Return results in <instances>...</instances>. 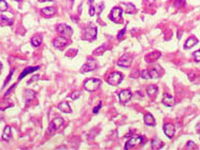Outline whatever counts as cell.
I'll list each match as a JSON object with an SVG mask.
<instances>
[{
	"instance_id": "cell-1",
	"label": "cell",
	"mask_w": 200,
	"mask_h": 150,
	"mask_svg": "<svg viewBox=\"0 0 200 150\" xmlns=\"http://www.w3.org/2000/svg\"><path fill=\"white\" fill-rule=\"evenodd\" d=\"M100 86H101V79L99 78H90V79H87V81L84 83L85 89L90 92L97 90L100 88Z\"/></svg>"
},
{
	"instance_id": "cell-2",
	"label": "cell",
	"mask_w": 200,
	"mask_h": 150,
	"mask_svg": "<svg viewBox=\"0 0 200 150\" xmlns=\"http://www.w3.org/2000/svg\"><path fill=\"white\" fill-rule=\"evenodd\" d=\"M107 83L111 86H118L121 84V81H123V75L120 72H112L111 74H109L107 77Z\"/></svg>"
},
{
	"instance_id": "cell-3",
	"label": "cell",
	"mask_w": 200,
	"mask_h": 150,
	"mask_svg": "<svg viewBox=\"0 0 200 150\" xmlns=\"http://www.w3.org/2000/svg\"><path fill=\"white\" fill-rule=\"evenodd\" d=\"M122 14H123V10L115 7L111 10L110 14H109V18H110V20L113 21V22H121Z\"/></svg>"
},
{
	"instance_id": "cell-4",
	"label": "cell",
	"mask_w": 200,
	"mask_h": 150,
	"mask_svg": "<svg viewBox=\"0 0 200 150\" xmlns=\"http://www.w3.org/2000/svg\"><path fill=\"white\" fill-rule=\"evenodd\" d=\"M97 37V28L93 25H89V27L85 28L84 30V39L86 40H92Z\"/></svg>"
},
{
	"instance_id": "cell-5",
	"label": "cell",
	"mask_w": 200,
	"mask_h": 150,
	"mask_svg": "<svg viewBox=\"0 0 200 150\" xmlns=\"http://www.w3.org/2000/svg\"><path fill=\"white\" fill-rule=\"evenodd\" d=\"M57 31H58V33H61L64 37H66V38H67V37L68 38L71 37L72 34H73V30L71 29V27H69V25H64V23H61V25H57Z\"/></svg>"
},
{
	"instance_id": "cell-6",
	"label": "cell",
	"mask_w": 200,
	"mask_h": 150,
	"mask_svg": "<svg viewBox=\"0 0 200 150\" xmlns=\"http://www.w3.org/2000/svg\"><path fill=\"white\" fill-rule=\"evenodd\" d=\"M144 140L142 137H139V135H136V137H133L130 140H129L127 143L125 144V149H131V148H133L135 146H138L140 145L141 143H143Z\"/></svg>"
},
{
	"instance_id": "cell-7",
	"label": "cell",
	"mask_w": 200,
	"mask_h": 150,
	"mask_svg": "<svg viewBox=\"0 0 200 150\" xmlns=\"http://www.w3.org/2000/svg\"><path fill=\"white\" fill-rule=\"evenodd\" d=\"M63 125H64V119H61V117H56V119H54L49 126V132L52 133V132H54V131H56V130L58 129L59 127H61Z\"/></svg>"
},
{
	"instance_id": "cell-8",
	"label": "cell",
	"mask_w": 200,
	"mask_h": 150,
	"mask_svg": "<svg viewBox=\"0 0 200 150\" xmlns=\"http://www.w3.org/2000/svg\"><path fill=\"white\" fill-rule=\"evenodd\" d=\"M163 130H164L165 135H166L169 139H173L174 135H175V132H176V128L173 124H171V123L165 124V125L163 126Z\"/></svg>"
},
{
	"instance_id": "cell-9",
	"label": "cell",
	"mask_w": 200,
	"mask_h": 150,
	"mask_svg": "<svg viewBox=\"0 0 200 150\" xmlns=\"http://www.w3.org/2000/svg\"><path fill=\"white\" fill-rule=\"evenodd\" d=\"M131 97H133V94H131V92L129 90H123V91L120 92L119 94V99L122 104L128 103L131 99Z\"/></svg>"
},
{
	"instance_id": "cell-10",
	"label": "cell",
	"mask_w": 200,
	"mask_h": 150,
	"mask_svg": "<svg viewBox=\"0 0 200 150\" xmlns=\"http://www.w3.org/2000/svg\"><path fill=\"white\" fill-rule=\"evenodd\" d=\"M68 45V41H67V38L66 37H64V36H61V37H57V38L54 39L53 41V46L55 48H57V49H64V48L66 47V46Z\"/></svg>"
},
{
	"instance_id": "cell-11",
	"label": "cell",
	"mask_w": 200,
	"mask_h": 150,
	"mask_svg": "<svg viewBox=\"0 0 200 150\" xmlns=\"http://www.w3.org/2000/svg\"><path fill=\"white\" fill-rule=\"evenodd\" d=\"M133 63V59L129 55H124L120 60H118V66L123 68H129Z\"/></svg>"
},
{
	"instance_id": "cell-12",
	"label": "cell",
	"mask_w": 200,
	"mask_h": 150,
	"mask_svg": "<svg viewBox=\"0 0 200 150\" xmlns=\"http://www.w3.org/2000/svg\"><path fill=\"white\" fill-rule=\"evenodd\" d=\"M97 69V63L93 59H88V61L83 66L82 72H91Z\"/></svg>"
},
{
	"instance_id": "cell-13",
	"label": "cell",
	"mask_w": 200,
	"mask_h": 150,
	"mask_svg": "<svg viewBox=\"0 0 200 150\" xmlns=\"http://www.w3.org/2000/svg\"><path fill=\"white\" fill-rule=\"evenodd\" d=\"M161 56V53L158 51H154L151 53H148L146 56H145V61L146 63H154V61L158 60Z\"/></svg>"
},
{
	"instance_id": "cell-14",
	"label": "cell",
	"mask_w": 200,
	"mask_h": 150,
	"mask_svg": "<svg viewBox=\"0 0 200 150\" xmlns=\"http://www.w3.org/2000/svg\"><path fill=\"white\" fill-rule=\"evenodd\" d=\"M162 103L164 104L165 106L173 107V106L175 105V99H174V96H172L171 94H164L163 99H162Z\"/></svg>"
},
{
	"instance_id": "cell-15",
	"label": "cell",
	"mask_w": 200,
	"mask_h": 150,
	"mask_svg": "<svg viewBox=\"0 0 200 150\" xmlns=\"http://www.w3.org/2000/svg\"><path fill=\"white\" fill-rule=\"evenodd\" d=\"M39 69V67L37 66V67H30V68H27V69H25L22 72H21V74L19 75V81H21V79L23 78V77H25L28 75V74L32 73V72H35L37 71V70Z\"/></svg>"
},
{
	"instance_id": "cell-16",
	"label": "cell",
	"mask_w": 200,
	"mask_h": 150,
	"mask_svg": "<svg viewBox=\"0 0 200 150\" xmlns=\"http://www.w3.org/2000/svg\"><path fill=\"white\" fill-rule=\"evenodd\" d=\"M197 43H198L197 37H195V36H191V37L187 40V43H185L184 48L185 49H191L192 47H194V46L197 45Z\"/></svg>"
},
{
	"instance_id": "cell-17",
	"label": "cell",
	"mask_w": 200,
	"mask_h": 150,
	"mask_svg": "<svg viewBox=\"0 0 200 150\" xmlns=\"http://www.w3.org/2000/svg\"><path fill=\"white\" fill-rule=\"evenodd\" d=\"M146 93L148 94V96L151 97H155L156 94L158 93V87L155 85H151L146 88Z\"/></svg>"
},
{
	"instance_id": "cell-18",
	"label": "cell",
	"mask_w": 200,
	"mask_h": 150,
	"mask_svg": "<svg viewBox=\"0 0 200 150\" xmlns=\"http://www.w3.org/2000/svg\"><path fill=\"white\" fill-rule=\"evenodd\" d=\"M11 137H12V130H11V127L10 126H7V127L4 128V130H3V133H2V140L5 142L10 141L11 140Z\"/></svg>"
},
{
	"instance_id": "cell-19",
	"label": "cell",
	"mask_w": 200,
	"mask_h": 150,
	"mask_svg": "<svg viewBox=\"0 0 200 150\" xmlns=\"http://www.w3.org/2000/svg\"><path fill=\"white\" fill-rule=\"evenodd\" d=\"M160 71H161V68L160 67H156V68H153V69L148 70L149 77H153V78H158V77H160Z\"/></svg>"
},
{
	"instance_id": "cell-20",
	"label": "cell",
	"mask_w": 200,
	"mask_h": 150,
	"mask_svg": "<svg viewBox=\"0 0 200 150\" xmlns=\"http://www.w3.org/2000/svg\"><path fill=\"white\" fill-rule=\"evenodd\" d=\"M144 123L146 124L147 126H155V125H156L155 119H154L153 115L149 114V113L145 114V116H144Z\"/></svg>"
},
{
	"instance_id": "cell-21",
	"label": "cell",
	"mask_w": 200,
	"mask_h": 150,
	"mask_svg": "<svg viewBox=\"0 0 200 150\" xmlns=\"http://www.w3.org/2000/svg\"><path fill=\"white\" fill-rule=\"evenodd\" d=\"M58 109L61 111L65 112V113H71V108H70L69 104L66 103V101H63L58 105Z\"/></svg>"
},
{
	"instance_id": "cell-22",
	"label": "cell",
	"mask_w": 200,
	"mask_h": 150,
	"mask_svg": "<svg viewBox=\"0 0 200 150\" xmlns=\"http://www.w3.org/2000/svg\"><path fill=\"white\" fill-rule=\"evenodd\" d=\"M163 147V142L160 141L159 139H155L151 141V148L154 150H158V149H161Z\"/></svg>"
},
{
	"instance_id": "cell-23",
	"label": "cell",
	"mask_w": 200,
	"mask_h": 150,
	"mask_svg": "<svg viewBox=\"0 0 200 150\" xmlns=\"http://www.w3.org/2000/svg\"><path fill=\"white\" fill-rule=\"evenodd\" d=\"M41 13L45 16H53L56 13V10L54 7H43V9H41Z\"/></svg>"
},
{
	"instance_id": "cell-24",
	"label": "cell",
	"mask_w": 200,
	"mask_h": 150,
	"mask_svg": "<svg viewBox=\"0 0 200 150\" xmlns=\"http://www.w3.org/2000/svg\"><path fill=\"white\" fill-rule=\"evenodd\" d=\"M34 96H35V92L33 91V90H25V101H28L29 103L31 99H34Z\"/></svg>"
},
{
	"instance_id": "cell-25",
	"label": "cell",
	"mask_w": 200,
	"mask_h": 150,
	"mask_svg": "<svg viewBox=\"0 0 200 150\" xmlns=\"http://www.w3.org/2000/svg\"><path fill=\"white\" fill-rule=\"evenodd\" d=\"M41 41H43V38L40 36H34L33 38L31 39V43L33 47H39L41 45Z\"/></svg>"
},
{
	"instance_id": "cell-26",
	"label": "cell",
	"mask_w": 200,
	"mask_h": 150,
	"mask_svg": "<svg viewBox=\"0 0 200 150\" xmlns=\"http://www.w3.org/2000/svg\"><path fill=\"white\" fill-rule=\"evenodd\" d=\"M135 11H136V7L133 4V3H127V4H126V10H125L126 13L133 14V13H135Z\"/></svg>"
},
{
	"instance_id": "cell-27",
	"label": "cell",
	"mask_w": 200,
	"mask_h": 150,
	"mask_svg": "<svg viewBox=\"0 0 200 150\" xmlns=\"http://www.w3.org/2000/svg\"><path fill=\"white\" fill-rule=\"evenodd\" d=\"M7 9H9V5H7V3L5 2L4 0H0V12L7 11Z\"/></svg>"
},
{
	"instance_id": "cell-28",
	"label": "cell",
	"mask_w": 200,
	"mask_h": 150,
	"mask_svg": "<svg viewBox=\"0 0 200 150\" xmlns=\"http://www.w3.org/2000/svg\"><path fill=\"white\" fill-rule=\"evenodd\" d=\"M89 3H90L89 14H90V16H94V14H95V7H94V5H93V0H89Z\"/></svg>"
},
{
	"instance_id": "cell-29",
	"label": "cell",
	"mask_w": 200,
	"mask_h": 150,
	"mask_svg": "<svg viewBox=\"0 0 200 150\" xmlns=\"http://www.w3.org/2000/svg\"><path fill=\"white\" fill-rule=\"evenodd\" d=\"M1 20L3 21V22L5 23V25H11L12 23H13V20H12V19H10L9 17H7V16H4V15H2L1 16Z\"/></svg>"
},
{
	"instance_id": "cell-30",
	"label": "cell",
	"mask_w": 200,
	"mask_h": 150,
	"mask_svg": "<svg viewBox=\"0 0 200 150\" xmlns=\"http://www.w3.org/2000/svg\"><path fill=\"white\" fill-rule=\"evenodd\" d=\"M185 148H187V149H189V150L197 149V146H196V144L194 143L193 141H189V142H187V146H185Z\"/></svg>"
},
{
	"instance_id": "cell-31",
	"label": "cell",
	"mask_w": 200,
	"mask_h": 150,
	"mask_svg": "<svg viewBox=\"0 0 200 150\" xmlns=\"http://www.w3.org/2000/svg\"><path fill=\"white\" fill-rule=\"evenodd\" d=\"M185 4V0H176L175 7H181Z\"/></svg>"
},
{
	"instance_id": "cell-32",
	"label": "cell",
	"mask_w": 200,
	"mask_h": 150,
	"mask_svg": "<svg viewBox=\"0 0 200 150\" xmlns=\"http://www.w3.org/2000/svg\"><path fill=\"white\" fill-rule=\"evenodd\" d=\"M13 73H14V69H12L11 72H10V74H9V76H7V78L4 81V84H3V88H4L5 86H7V84L9 83L10 81H11V77H12V75H13Z\"/></svg>"
},
{
	"instance_id": "cell-33",
	"label": "cell",
	"mask_w": 200,
	"mask_h": 150,
	"mask_svg": "<svg viewBox=\"0 0 200 150\" xmlns=\"http://www.w3.org/2000/svg\"><path fill=\"white\" fill-rule=\"evenodd\" d=\"M70 96H71L72 99H79V97L81 96V92H79V91H75V92H73V93H72Z\"/></svg>"
},
{
	"instance_id": "cell-34",
	"label": "cell",
	"mask_w": 200,
	"mask_h": 150,
	"mask_svg": "<svg viewBox=\"0 0 200 150\" xmlns=\"http://www.w3.org/2000/svg\"><path fill=\"white\" fill-rule=\"evenodd\" d=\"M193 56H194V59H195L196 61H200V50L194 52Z\"/></svg>"
},
{
	"instance_id": "cell-35",
	"label": "cell",
	"mask_w": 200,
	"mask_h": 150,
	"mask_svg": "<svg viewBox=\"0 0 200 150\" xmlns=\"http://www.w3.org/2000/svg\"><path fill=\"white\" fill-rule=\"evenodd\" d=\"M141 76L143 77V78H151V77H149L148 70H143V71L141 72Z\"/></svg>"
},
{
	"instance_id": "cell-36",
	"label": "cell",
	"mask_w": 200,
	"mask_h": 150,
	"mask_svg": "<svg viewBox=\"0 0 200 150\" xmlns=\"http://www.w3.org/2000/svg\"><path fill=\"white\" fill-rule=\"evenodd\" d=\"M126 33V28H124L123 30H122L121 32H120L119 34H118V39H122L124 37V35H125Z\"/></svg>"
},
{
	"instance_id": "cell-37",
	"label": "cell",
	"mask_w": 200,
	"mask_h": 150,
	"mask_svg": "<svg viewBox=\"0 0 200 150\" xmlns=\"http://www.w3.org/2000/svg\"><path fill=\"white\" fill-rule=\"evenodd\" d=\"M105 48H106V46H104L103 48H100V49L95 50L94 54H95V55H100V54H102V53H103V51H104V49H105Z\"/></svg>"
},
{
	"instance_id": "cell-38",
	"label": "cell",
	"mask_w": 200,
	"mask_h": 150,
	"mask_svg": "<svg viewBox=\"0 0 200 150\" xmlns=\"http://www.w3.org/2000/svg\"><path fill=\"white\" fill-rule=\"evenodd\" d=\"M15 88H16V84H15V85H13V86H12V87H11V88H10V89H9V90H7V92H5V95H4V97H7V95H9V94H10V93H11V92H12V91H13V90H14V89H15Z\"/></svg>"
},
{
	"instance_id": "cell-39",
	"label": "cell",
	"mask_w": 200,
	"mask_h": 150,
	"mask_svg": "<svg viewBox=\"0 0 200 150\" xmlns=\"http://www.w3.org/2000/svg\"><path fill=\"white\" fill-rule=\"evenodd\" d=\"M38 79H39V76H38V75H34V76H33V77H32V78H31V79H30V81H28V84H31V83H32V81H38Z\"/></svg>"
},
{
	"instance_id": "cell-40",
	"label": "cell",
	"mask_w": 200,
	"mask_h": 150,
	"mask_svg": "<svg viewBox=\"0 0 200 150\" xmlns=\"http://www.w3.org/2000/svg\"><path fill=\"white\" fill-rule=\"evenodd\" d=\"M101 107H102V103H100L99 105H97V107L93 109V113H97V112H99V110L101 109Z\"/></svg>"
},
{
	"instance_id": "cell-41",
	"label": "cell",
	"mask_w": 200,
	"mask_h": 150,
	"mask_svg": "<svg viewBox=\"0 0 200 150\" xmlns=\"http://www.w3.org/2000/svg\"><path fill=\"white\" fill-rule=\"evenodd\" d=\"M48 1H54V0H41V2H48Z\"/></svg>"
},
{
	"instance_id": "cell-42",
	"label": "cell",
	"mask_w": 200,
	"mask_h": 150,
	"mask_svg": "<svg viewBox=\"0 0 200 150\" xmlns=\"http://www.w3.org/2000/svg\"><path fill=\"white\" fill-rule=\"evenodd\" d=\"M1 70H2V63H0V72H1Z\"/></svg>"
},
{
	"instance_id": "cell-43",
	"label": "cell",
	"mask_w": 200,
	"mask_h": 150,
	"mask_svg": "<svg viewBox=\"0 0 200 150\" xmlns=\"http://www.w3.org/2000/svg\"><path fill=\"white\" fill-rule=\"evenodd\" d=\"M69 1H70V2H71V3L73 2V0H69Z\"/></svg>"
},
{
	"instance_id": "cell-44",
	"label": "cell",
	"mask_w": 200,
	"mask_h": 150,
	"mask_svg": "<svg viewBox=\"0 0 200 150\" xmlns=\"http://www.w3.org/2000/svg\"><path fill=\"white\" fill-rule=\"evenodd\" d=\"M17 1H20V0H17Z\"/></svg>"
}]
</instances>
